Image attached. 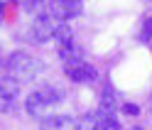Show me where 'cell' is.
Segmentation results:
<instances>
[{
    "label": "cell",
    "instance_id": "obj_1",
    "mask_svg": "<svg viewBox=\"0 0 152 130\" xmlns=\"http://www.w3.org/2000/svg\"><path fill=\"white\" fill-rule=\"evenodd\" d=\"M5 69H7V76L10 79H15L17 83H25V81L37 79L44 71V61H39L37 57H32L27 52H15L5 61Z\"/></svg>",
    "mask_w": 152,
    "mask_h": 130
},
{
    "label": "cell",
    "instance_id": "obj_2",
    "mask_svg": "<svg viewBox=\"0 0 152 130\" xmlns=\"http://www.w3.org/2000/svg\"><path fill=\"white\" fill-rule=\"evenodd\" d=\"M61 98H64V91L56 88V86H52V83H47V86H39L34 93L27 96L25 108H27V113H30V115H39V113H44L49 106L59 103Z\"/></svg>",
    "mask_w": 152,
    "mask_h": 130
},
{
    "label": "cell",
    "instance_id": "obj_3",
    "mask_svg": "<svg viewBox=\"0 0 152 130\" xmlns=\"http://www.w3.org/2000/svg\"><path fill=\"white\" fill-rule=\"evenodd\" d=\"M64 27V20L56 17L54 12L44 10L42 15H34V25H32V37L34 42H47V39H54L56 32Z\"/></svg>",
    "mask_w": 152,
    "mask_h": 130
},
{
    "label": "cell",
    "instance_id": "obj_4",
    "mask_svg": "<svg viewBox=\"0 0 152 130\" xmlns=\"http://www.w3.org/2000/svg\"><path fill=\"white\" fill-rule=\"evenodd\" d=\"M64 74H66L74 83H91V81H96V76H98V71L93 69L91 64H86L83 59L64 61Z\"/></svg>",
    "mask_w": 152,
    "mask_h": 130
},
{
    "label": "cell",
    "instance_id": "obj_5",
    "mask_svg": "<svg viewBox=\"0 0 152 130\" xmlns=\"http://www.w3.org/2000/svg\"><path fill=\"white\" fill-rule=\"evenodd\" d=\"M17 98H20V83L15 79H0V110L3 113H10L17 106Z\"/></svg>",
    "mask_w": 152,
    "mask_h": 130
},
{
    "label": "cell",
    "instance_id": "obj_6",
    "mask_svg": "<svg viewBox=\"0 0 152 130\" xmlns=\"http://www.w3.org/2000/svg\"><path fill=\"white\" fill-rule=\"evenodd\" d=\"M49 12H54L61 20H71V17H79L83 12V0H52Z\"/></svg>",
    "mask_w": 152,
    "mask_h": 130
},
{
    "label": "cell",
    "instance_id": "obj_7",
    "mask_svg": "<svg viewBox=\"0 0 152 130\" xmlns=\"http://www.w3.org/2000/svg\"><path fill=\"white\" fill-rule=\"evenodd\" d=\"M44 125H49V128H74V125H79V120L66 118V115H54V118H47Z\"/></svg>",
    "mask_w": 152,
    "mask_h": 130
},
{
    "label": "cell",
    "instance_id": "obj_8",
    "mask_svg": "<svg viewBox=\"0 0 152 130\" xmlns=\"http://www.w3.org/2000/svg\"><path fill=\"white\" fill-rule=\"evenodd\" d=\"M25 7H27V12H32V15H42L47 5L42 3V0H27V3H25Z\"/></svg>",
    "mask_w": 152,
    "mask_h": 130
},
{
    "label": "cell",
    "instance_id": "obj_9",
    "mask_svg": "<svg viewBox=\"0 0 152 130\" xmlns=\"http://www.w3.org/2000/svg\"><path fill=\"white\" fill-rule=\"evenodd\" d=\"M103 106L115 108V98H113V91H110V86H106V88H103Z\"/></svg>",
    "mask_w": 152,
    "mask_h": 130
},
{
    "label": "cell",
    "instance_id": "obj_10",
    "mask_svg": "<svg viewBox=\"0 0 152 130\" xmlns=\"http://www.w3.org/2000/svg\"><path fill=\"white\" fill-rule=\"evenodd\" d=\"M123 113H128V115H140V108L135 103H125L123 106Z\"/></svg>",
    "mask_w": 152,
    "mask_h": 130
},
{
    "label": "cell",
    "instance_id": "obj_11",
    "mask_svg": "<svg viewBox=\"0 0 152 130\" xmlns=\"http://www.w3.org/2000/svg\"><path fill=\"white\" fill-rule=\"evenodd\" d=\"M0 22H3V3H0Z\"/></svg>",
    "mask_w": 152,
    "mask_h": 130
}]
</instances>
